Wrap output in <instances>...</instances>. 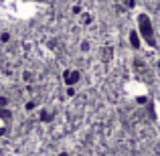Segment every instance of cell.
<instances>
[{"instance_id": "6da1fadb", "label": "cell", "mask_w": 160, "mask_h": 156, "mask_svg": "<svg viewBox=\"0 0 160 156\" xmlns=\"http://www.w3.org/2000/svg\"><path fill=\"white\" fill-rule=\"evenodd\" d=\"M0 14L8 20H31L37 14V4L32 0H4L0 4Z\"/></svg>"}, {"instance_id": "7a4b0ae2", "label": "cell", "mask_w": 160, "mask_h": 156, "mask_svg": "<svg viewBox=\"0 0 160 156\" xmlns=\"http://www.w3.org/2000/svg\"><path fill=\"white\" fill-rule=\"evenodd\" d=\"M124 93L128 98H146L148 95V85L142 81H136V79H130V81L124 83Z\"/></svg>"}, {"instance_id": "3957f363", "label": "cell", "mask_w": 160, "mask_h": 156, "mask_svg": "<svg viewBox=\"0 0 160 156\" xmlns=\"http://www.w3.org/2000/svg\"><path fill=\"white\" fill-rule=\"evenodd\" d=\"M2 126H4V122H2V120H0V128H2Z\"/></svg>"}]
</instances>
